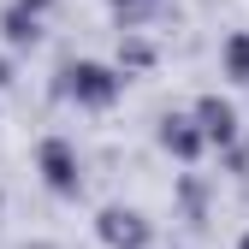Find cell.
Masks as SVG:
<instances>
[{
  "mask_svg": "<svg viewBox=\"0 0 249 249\" xmlns=\"http://www.w3.org/2000/svg\"><path fill=\"white\" fill-rule=\"evenodd\" d=\"M231 71H237V77H249V42H237V48H231Z\"/></svg>",
  "mask_w": 249,
  "mask_h": 249,
  "instance_id": "6da1fadb",
  "label": "cell"
}]
</instances>
